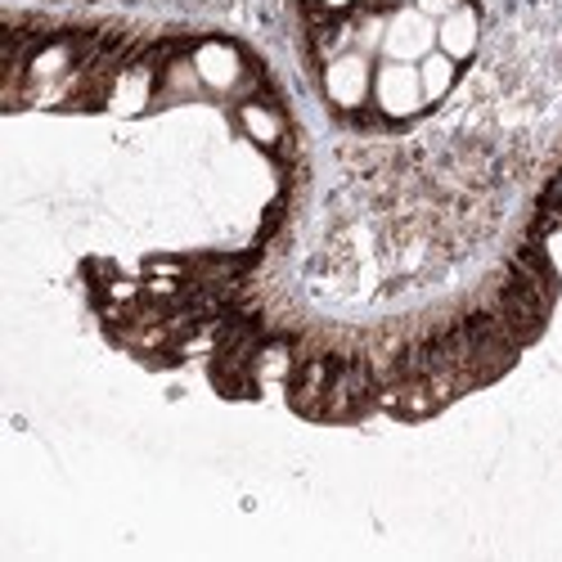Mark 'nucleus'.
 Segmentation results:
<instances>
[{
  "mask_svg": "<svg viewBox=\"0 0 562 562\" xmlns=\"http://www.w3.org/2000/svg\"><path fill=\"white\" fill-rule=\"evenodd\" d=\"M311 5H315V10H324V14H347V10L356 5V0H311Z\"/></svg>",
  "mask_w": 562,
  "mask_h": 562,
  "instance_id": "nucleus-7",
  "label": "nucleus"
},
{
  "mask_svg": "<svg viewBox=\"0 0 562 562\" xmlns=\"http://www.w3.org/2000/svg\"><path fill=\"white\" fill-rule=\"evenodd\" d=\"M477 36H482L477 10L463 0L459 10H450V14L437 23V50H446L454 64H468V59L477 55Z\"/></svg>",
  "mask_w": 562,
  "mask_h": 562,
  "instance_id": "nucleus-4",
  "label": "nucleus"
},
{
  "mask_svg": "<svg viewBox=\"0 0 562 562\" xmlns=\"http://www.w3.org/2000/svg\"><path fill=\"white\" fill-rule=\"evenodd\" d=\"M414 5L424 10V14H432V19L441 23V19L450 14V10H459V5H463V0H414Z\"/></svg>",
  "mask_w": 562,
  "mask_h": 562,
  "instance_id": "nucleus-6",
  "label": "nucleus"
},
{
  "mask_svg": "<svg viewBox=\"0 0 562 562\" xmlns=\"http://www.w3.org/2000/svg\"><path fill=\"white\" fill-rule=\"evenodd\" d=\"M369 104L379 109L383 122H414L418 113H428V95H424V77L418 64H396V59H379L373 64V90Z\"/></svg>",
  "mask_w": 562,
  "mask_h": 562,
  "instance_id": "nucleus-1",
  "label": "nucleus"
},
{
  "mask_svg": "<svg viewBox=\"0 0 562 562\" xmlns=\"http://www.w3.org/2000/svg\"><path fill=\"white\" fill-rule=\"evenodd\" d=\"M459 68H463V64H454L446 50H432V55L418 59V77H424V95H428V104H441V100L450 95L454 81H459Z\"/></svg>",
  "mask_w": 562,
  "mask_h": 562,
  "instance_id": "nucleus-5",
  "label": "nucleus"
},
{
  "mask_svg": "<svg viewBox=\"0 0 562 562\" xmlns=\"http://www.w3.org/2000/svg\"><path fill=\"white\" fill-rule=\"evenodd\" d=\"M401 5H414V0H401Z\"/></svg>",
  "mask_w": 562,
  "mask_h": 562,
  "instance_id": "nucleus-8",
  "label": "nucleus"
},
{
  "mask_svg": "<svg viewBox=\"0 0 562 562\" xmlns=\"http://www.w3.org/2000/svg\"><path fill=\"white\" fill-rule=\"evenodd\" d=\"M373 55L364 50H334V59L324 64V100H329L342 117H356L369 104V90H373Z\"/></svg>",
  "mask_w": 562,
  "mask_h": 562,
  "instance_id": "nucleus-2",
  "label": "nucleus"
},
{
  "mask_svg": "<svg viewBox=\"0 0 562 562\" xmlns=\"http://www.w3.org/2000/svg\"><path fill=\"white\" fill-rule=\"evenodd\" d=\"M437 50V19L424 14L418 5H401L383 19V41H379V59L396 64H418L424 55Z\"/></svg>",
  "mask_w": 562,
  "mask_h": 562,
  "instance_id": "nucleus-3",
  "label": "nucleus"
}]
</instances>
